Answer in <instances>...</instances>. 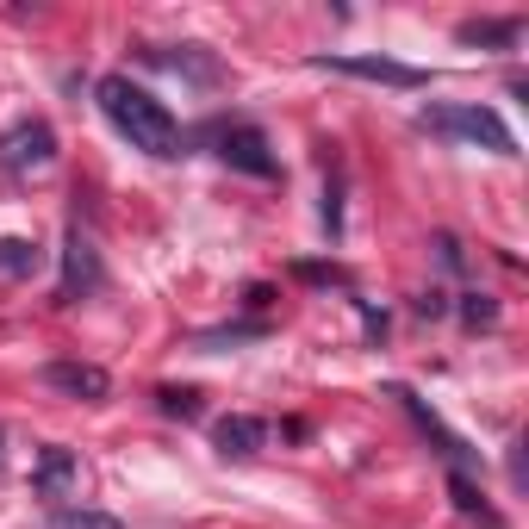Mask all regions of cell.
I'll list each match as a JSON object with an SVG mask.
<instances>
[{
  "label": "cell",
  "instance_id": "1",
  "mask_svg": "<svg viewBox=\"0 0 529 529\" xmlns=\"http://www.w3.org/2000/svg\"><path fill=\"white\" fill-rule=\"evenodd\" d=\"M100 113L113 119V131L119 137H131V150H144V156H181V125H175V113L162 106L150 88H137L131 75H100Z\"/></svg>",
  "mask_w": 529,
  "mask_h": 529
},
{
  "label": "cell",
  "instance_id": "2",
  "mask_svg": "<svg viewBox=\"0 0 529 529\" xmlns=\"http://www.w3.org/2000/svg\"><path fill=\"white\" fill-rule=\"evenodd\" d=\"M417 125L424 131H436V137H455V144H486L492 156H517V137H511V125L492 113V106H424L417 113Z\"/></svg>",
  "mask_w": 529,
  "mask_h": 529
},
{
  "label": "cell",
  "instance_id": "3",
  "mask_svg": "<svg viewBox=\"0 0 529 529\" xmlns=\"http://www.w3.org/2000/svg\"><path fill=\"white\" fill-rule=\"evenodd\" d=\"M100 287H106L100 249H94V237H81V225H69V237H63V287H57V299L75 305V299H94Z\"/></svg>",
  "mask_w": 529,
  "mask_h": 529
},
{
  "label": "cell",
  "instance_id": "4",
  "mask_svg": "<svg viewBox=\"0 0 529 529\" xmlns=\"http://www.w3.org/2000/svg\"><path fill=\"white\" fill-rule=\"evenodd\" d=\"M218 156H225V169L256 175V181H274V175H281V162H274L268 137H262L256 125H225V131H218Z\"/></svg>",
  "mask_w": 529,
  "mask_h": 529
},
{
  "label": "cell",
  "instance_id": "5",
  "mask_svg": "<svg viewBox=\"0 0 529 529\" xmlns=\"http://www.w3.org/2000/svg\"><path fill=\"white\" fill-rule=\"evenodd\" d=\"M44 162H57V131L44 119H19L7 137H0V169L19 175V169H44Z\"/></svg>",
  "mask_w": 529,
  "mask_h": 529
},
{
  "label": "cell",
  "instance_id": "6",
  "mask_svg": "<svg viewBox=\"0 0 529 529\" xmlns=\"http://www.w3.org/2000/svg\"><path fill=\"white\" fill-rule=\"evenodd\" d=\"M386 393H393V399H399V405L411 411V424H417V430H424V436L436 442V449H442V455H449V467H455V473H467V467H480V461H473V449H467V442H461V436H455L449 424H442V417H436V411H430L424 399H417V393H411V386H386Z\"/></svg>",
  "mask_w": 529,
  "mask_h": 529
},
{
  "label": "cell",
  "instance_id": "7",
  "mask_svg": "<svg viewBox=\"0 0 529 529\" xmlns=\"http://www.w3.org/2000/svg\"><path fill=\"white\" fill-rule=\"evenodd\" d=\"M318 69H337V75H361V81H380V88H424V69L393 63V57H312Z\"/></svg>",
  "mask_w": 529,
  "mask_h": 529
},
{
  "label": "cell",
  "instance_id": "8",
  "mask_svg": "<svg viewBox=\"0 0 529 529\" xmlns=\"http://www.w3.org/2000/svg\"><path fill=\"white\" fill-rule=\"evenodd\" d=\"M44 380L57 386V393L81 399V405H100V399H113V374H106V368H94V361H50V368H44Z\"/></svg>",
  "mask_w": 529,
  "mask_h": 529
},
{
  "label": "cell",
  "instance_id": "9",
  "mask_svg": "<svg viewBox=\"0 0 529 529\" xmlns=\"http://www.w3.org/2000/svg\"><path fill=\"white\" fill-rule=\"evenodd\" d=\"M262 442H268V424H262V417H249V411H231V417H218V424H212V449L225 455V461L262 455Z\"/></svg>",
  "mask_w": 529,
  "mask_h": 529
},
{
  "label": "cell",
  "instance_id": "10",
  "mask_svg": "<svg viewBox=\"0 0 529 529\" xmlns=\"http://www.w3.org/2000/svg\"><path fill=\"white\" fill-rule=\"evenodd\" d=\"M81 480V461H75V449H63V442H50V449H38V467H32V492L38 498H69V486Z\"/></svg>",
  "mask_w": 529,
  "mask_h": 529
},
{
  "label": "cell",
  "instance_id": "11",
  "mask_svg": "<svg viewBox=\"0 0 529 529\" xmlns=\"http://www.w3.org/2000/svg\"><path fill=\"white\" fill-rule=\"evenodd\" d=\"M455 38L461 44H480V50H511L523 38V19H467Z\"/></svg>",
  "mask_w": 529,
  "mask_h": 529
},
{
  "label": "cell",
  "instance_id": "12",
  "mask_svg": "<svg viewBox=\"0 0 529 529\" xmlns=\"http://www.w3.org/2000/svg\"><path fill=\"white\" fill-rule=\"evenodd\" d=\"M38 268H44V249L32 237H0V274L7 281H32Z\"/></svg>",
  "mask_w": 529,
  "mask_h": 529
},
{
  "label": "cell",
  "instance_id": "13",
  "mask_svg": "<svg viewBox=\"0 0 529 529\" xmlns=\"http://www.w3.org/2000/svg\"><path fill=\"white\" fill-rule=\"evenodd\" d=\"M449 498H455V511H467V517H480L486 529H505V517H498V511L486 505V492L473 486V473H455V467H449Z\"/></svg>",
  "mask_w": 529,
  "mask_h": 529
},
{
  "label": "cell",
  "instance_id": "14",
  "mask_svg": "<svg viewBox=\"0 0 529 529\" xmlns=\"http://www.w3.org/2000/svg\"><path fill=\"white\" fill-rule=\"evenodd\" d=\"M156 411H162V417H181V424H193V417L206 411V399H200V386H156Z\"/></svg>",
  "mask_w": 529,
  "mask_h": 529
},
{
  "label": "cell",
  "instance_id": "15",
  "mask_svg": "<svg viewBox=\"0 0 529 529\" xmlns=\"http://www.w3.org/2000/svg\"><path fill=\"white\" fill-rule=\"evenodd\" d=\"M455 312H461L467 330H492V324H498V299H492V293H461Z\"/></svg>",
  "mask_w": 529,
  "mask_h": 529
},
{
  "label": "cell",
  "instance_id": "16",
  "mask_svg": "<svg viewBox=\"0 0 529 529\" xmlns=\"http://www.w3.org/2000/svg\"><path fill=\"white\" fill-rule=\"evenodd\" d=\"M50 529H119V517H106V511H57Z\"/></svg>",
  "mask_w": 529,
  "mask_h": 529
},
{
  "label": "cell",
  "instance_id": "17",
  "mask_svg": "<svg viewBox=\"0 0 529 529\" xmlns=\"http://www.w3.org/2000/svg\"><path fill=\"white\" fill-rule=\"evenodd\" d=\"M417 318H449V293L442 287H430V293H417V305H411Z\"/></svg>",
  "mask_w": 529,
  "mask_h": 529
},
{
  "label": "cell",
  "instance_id": "18",
  "mask_svg": "<svg viewBox=\"0 0 529 529\" xmlns=\"http://www.w3.org/2000/svg\"><path fill=\"white\" fill-rule=\"evenodd\" d=\"M436 256H442V268H461V262H467V249H461L455 231H436Z\"/></svg>",
  "mask_w": 529,
  "mask_h": 529
},
{
  "label": "cell",
  "instance_id": "19",
  "mask_svg": "<svg viewBox=\"0 0 529 529\" xmlns=\"http://www.w3.org/2000/svg\"><path fill=\"white\" fill-rule=\"evenodd\" d=\"M355 312H361V324H368V343H380L386 337V312H374L368 299H355Z\"/></svg>",
  "mask_w": 529,
  "mask_h": 529
},
{
  "label": "cell",
  "instance_id": "20",
  "mask_svg": "<svg viewBox=\"0 0 529 529\" xmlns=\"http://www.w3.org/2000/svg\"><path fill=\"white\" fill-rule=\"evenodd\" d=\"M0 467H7V436H0Z\"/></svg>",
  "mask_w": 529,
  "mask_h": 529
}]
</instances>
